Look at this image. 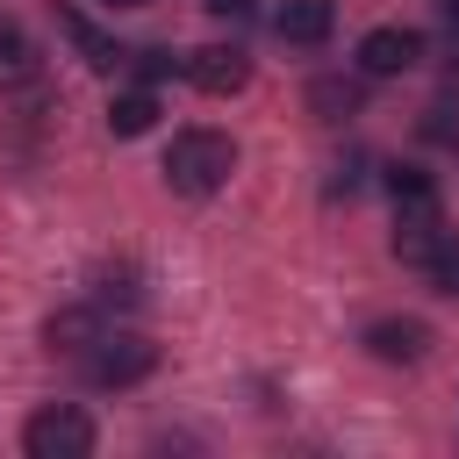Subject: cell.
<instances>
[{"instance_id":"obj_1","label":"cell","mask_w":459,"mask_h":459,"mask_svg":"<svg viewBox=\"0 0 459 459\" xmlns=\"http://www.w3.org/2000/svg\"><path fill=\"white\" fill-rule=\"evenodd\" d=\"M230 172H237V143H230L222 129H179V136L165 143V186L186 194V201L215 194Z\"/></svg>"},{"instance_id":"obj_2","label":"cell","mask_w":459,"mask_h":459,"mask_svg":"<svg viewBox=\"0 0 459 459\" xmlns=\"http://www.w3.org/2000/svg\"><path fill=\"white\" fill-rule=\"evenodd\" d=\"M151 366H158V344L136 337V330H100L86 344V380L93 387H136Z\"/></svg>"},{"instance_id":"obj_3","label":"cell","mask_w":459,"mask_h":459,"mask_svg":"<svg viewBox=\"0 0 459 459\" xmlns=\"http://www.w3.org/2000/svg\"><path fill=\"white\" fill-rule=\"evenodd\" d=\"M22 445H29V459H86L93 452V416L72 409V402H50V409L29 416Z\"/></svg>"},{"instance_id":"obj_4","label":"cell","mask_w":459,"mask_h":459,"mask_svg":"<svg viewBox=\"0 0 459 459\" xmlns=\"http://www.w3.org/2000/svg\"><path fill=\"white\" fill-rule=\"evenodd\" d=\"M437 244H445V208H437V194L394 201V258H402V265H430Z\"/></svg>"},{"instance_id":"obj_5","label":"cell","mask_w":459,"mask_h":459,"mask_svg":"<svg viewBox=\"0 0 459 459\" xmlns=\"http://www.w3.org/2000/svg\"><path fill=\"white\" fill-rule=\"evenodd\" d=\"M416 65H423V36H416V29H394V22H387V29H366V36H359V72H366V79H402V72H416Z\"/></svg>"},{"instance_id":"obj_6","label":"cell","mask_w":459,"mask_h":459,"mask_svg":"<svg viewBox=\"0 0 459 459\" xmlns=\"http://www.w3.org/2000/svg\"><path fill=\"white\" fill-rule=\"evenodd\" d=\"M179 72H186L201 93H215V100L251 86V57H244L237 43H201V50H186V57H179Z\"/></svg>"},{"instance_id":"obj_7","label":"cell","mask_w":459,"mask_h":459,"mask_svg":"<svg viewBox=\"0 0 459 459\" xmlns=\"http://www.w3.org/2000/svg\"><path fill=\"white\" fill-rule=\"evenodd\" d=\"M366 351L387 359V366H416V359L430 351V323H416V316H387V323L366 330Z\"/></svg>"},{"instance_id":"obj_8","label":"cell","mask_w":459,"mask_h":459,"mask_svg":"<svg viewBox=\"0 0 459 459\" xmlns=\"http://www.w3.org/2000/svg\"><path fill=\"white\" fill-rule=\"evenodd\" d=\"M273 29H280V43H330V29H337V7L330 0H287L280 14H273Z\"/></svg>"},{"instance_id":"obj_9","label":"cell","mask_w":459,"mask_h":459,"mask_svg":"<svg viewBox=\"0 0 459 459\" xmlns=\"http://www.w3.org/2000/svg\"><path fill=\"white\" fill-rule=\"evenodd\" d=\"M359 100H366V93H359V79H337V72H330V79H308V108H316L323 122H351V115H359Z\"/></svg>"},{"instance_id":"obj_10","label":"cell","mask_w":459,"mask_h":459,"mask_svg":"<svg viewBox=\"0 0 459 459\" xmlns=\"http://www.w3.org/2000/svg\"><path fill=\"white\" fill-rule=\"evenodd\" d=\"M151 122H158V93H151V86H129V93L108 100V129H115V136H143Z\"/></svg>"},{"instance_id":"obj_11","label":"cell","mask_w":459,"mask_h":459,"mask_svg":"<svg viewBox=\"0 0 459 459\" xmlns=\"http://www.w3.org/2000/svg\"><path fill=\"white\" fill-rule=\"evenodd\" d=\"M43 337H50V351H86V344L100 337V316H93V308H57Z\"/></svg>"},{"instance_id":"obj_12","label":"cell","mask_w":459,"mask_h":459,"mask_svg":"<svg viewBox=\"0 0 459 459\" xmlns=\"http://www.w3.org/2000/svg\"><path fill=\"white\" fill-rule=\"evenodd\" d=\"M36 72V43L22 36V22H0V79H29Z\"/></svg>"},{"instance_id":"obj_13","label":"cell","mask_w":459,"mask_h":459,"mask_svg":"<svg viewBox=\"0 0 459 459\" xmlns=\"http://www.w3.org/2000/svg\"><path fill=\"white\" fill-rule=\"evenodd\" d=\"M423 273H430V287H437V294H459V244L445 237V244H437V258H430Z\"/></svg>"},{"instance_id":"obj_14","label":"cell","mask_w":459,"mask_h":459,"mask_svg":"<svg viewBox=\"0 0 459 459\" xmlns=\"http://www.w3.org/2000/svg\"><path fill=\"white\" fill-rule=\"evenodd\" d=\"M122 65H136L143 79H165V72H172V57H165V50H129Z\"/></svg>"},{"instance_id":"obj_15","label":"cell","mask_w":459,"mask_h":459,"mask_svg":"<svg viewBox=\"0 0 459 459\" xmlns=\"http://www.w3.org/2000/svg\"><path fill=\"white\" fill-rule=\"evenodd\" d=\"M208 14H222V22H251L258 14V0H201Z\"/></svg>"},{"instance_id":"obj_16","label":"cell","mask_w":459,"mask_h":459,"mask_svg":"<svg viewBox=\"0 0 459 459\" xmlns=\"http://www.w3.org/2000/svg\"><path fill=\"white\" fill-rule=\"evenodd\" d=\"M445 29H452V43H459V0H445Z\"/></svg>"},{"instance_id":"obj_17","label":"cell","mask_w":459,"mask_h":459,"mask_svg":"<svg viewBox=\"0 0 459 459\" xmlns=\"http://www.w3.org/2000/svg\"><path fill=\"white\" fill-rule=\"evenodd\" d=\"M100 7H108V14H115V7H151V0H100Z\"/></svg>"}]
</instances>
